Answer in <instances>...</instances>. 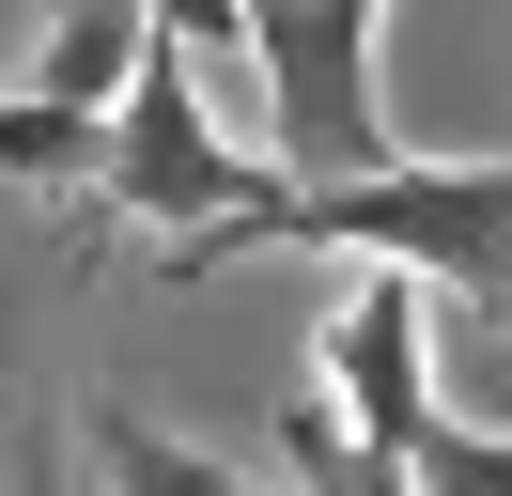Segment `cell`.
<instances>
[{
  "label": "cell",
  "instance_id": "cell-1",
  "mask_svg": "<svg viewBox=\"0 0 512 496\" xmlns=\"http://www.w3.org/2000/svg\"><path fill=\"white\" fill-rule=\"evenodd\" d=\"M280 217H295V171L218 140V109H202V78H187V31H156V62H140L125 109H109V171H94V202H78V233H171L156 279H218V264H249V248H280Z\"/></svg>",
  "mask_w": 512,
  "mask_h": 496
},
{
  "label": "cell",
  "instance_id": "cell-2",
  "mask_svg": "<svg viewBox=\"0 0 512 496\" xmlns=\"http://www.w3.org/2000/svg\"><path fill=\"white\" fill-rule=\"evenodd\" d=\"M280 248H342V264H419L512 341V155H388V171L295 186Z\"/></svg>",
  "mask_w": 512,
  "mask_h": 496
},
{
  "label": "cell",
  "instance_id": "cell-3",
  "mask_svg": "<svg viewBox=\"0 0 512 496\" xmlns=\"http://www.w3.org/2000/svg\"><path fill=\"white\" fill-rule=\"evenodd\" d=\"M233 47L264 62V124H280V171L295 186H342L388 171V0H233Z\"/></svg>",
  "mask_w": 512,
  "mask_h": 496
},
{
  "label": "cell",
  "instance_id": "cell-4",
  "mask_svg": "<svg viewBox=\"0 0 512 496\" xmlns=\"http://www.w3.org/2000/svg\"><path fill=\"white\" fill-rule=\"evenodd\" d=\"M311 357H326L311 388L342 403V419L373 434V450H404V465H419V434L450 419V403H435V310H419V264H357Z\"/></svg>",
  "mask_w": 512,
  "mask_h": 496
},
{
  "label": "cell",
  "instance_id": "cell-5",
  "mask_svg": "<svg viewBox=\"0 0 512 496\" xmlns=\"http://www.w3.org/2000/svg\"><path fill=\"white\" fill-rule=\"evenodd\" d=\"M94 233H63L32 264V248H0V496H78L63 481V434H47V388H32V310H47V279L78 264Z\"/></svg>",
  "mask_w": 512,
  "mask_h": 496
},
{
  "label": "cell",
  "instance_id": "cell-6",
  "mask_svg": "<svg viewBox=\"0 0 512 496\" xmlns=\"http://www.w3.org/2000/svg\"><path fill=\"white\" fill-rule=\"evenodd\" d=\"M78 450H94V481H109V496H295V481L218 465L202 434H171L156 403H125V388H94V403H78Z\"/></svg>",
  "mask_w": 512,
  "mask_h": 496
},
{
  "label": "cell",
  "instance_id": "cell-7",
  "mask_svg": "<svg viewBox=\"0 0 512 496\" xmlns=\"http://www.w3.org/2000/svg\"><path fill=\"white\" fill-rule=\"evenodd\" d=\"M156 0H47L32 31V93H63V109H125V78L156 62Z\"/></svg>",
  "mask_w": 512,
  "mask_h": 496
},
{
  "label": "cell",
  "instance_id": "cell-8",
  "mask_svg": "<svg viewBox=\"0 0 512 496\" xmlns=\"http://www.w3.org/2000/svg\"><path fill=\"white\" fill-rule=\"evenodd\" d=\"M94 171H109V109H63V93H0V202H94Z\"/></svg>",
  "mask_w": 512,
  "mask_h": 496
},
{
  "label": "cell",
  "instance_id": "cell-9",
  "mask_svg": "<svg viewBox=\"0 0 512 496\" xmlns=\"http://www.w3.org/2000/svg\"><path fill=\"white\" fill-rule=\"evenodd\" d=\"M280 481H295V496H419V465L373 450L326 388H280Z\"/></svg>",
  "mask_w": 512,
  "mask_h": 496
},
{
  "label": "cell",
  "instance_id": "cell-10",
  "mask_svg": "<svg viewBox=\"0 0 512 496\" xmlns=\"http://www.w3.org/2000/svg\"><path fill=\"white\" fill-rule=\"evenodd\" d=\"M419 496H512V434L497 419H435L419 434Z\"/></svg>",
  "mask_w": 512,
  "mask_h": 496
},
{
  "label": "cell",
  "instance_id": "cell-11",
  "mask_svg": "<svg viewBox=\"0 0 512 496\" xmlns=\"http://www.w3.org/2000/svg\"><path fill=\"white\" fill-rule=\"evenodd\" d=\"M171 31H187V47H233V0H156Z\"/></svg>",
  "mask_w": 512,
  "mask_h": 496
}]
</instances>
